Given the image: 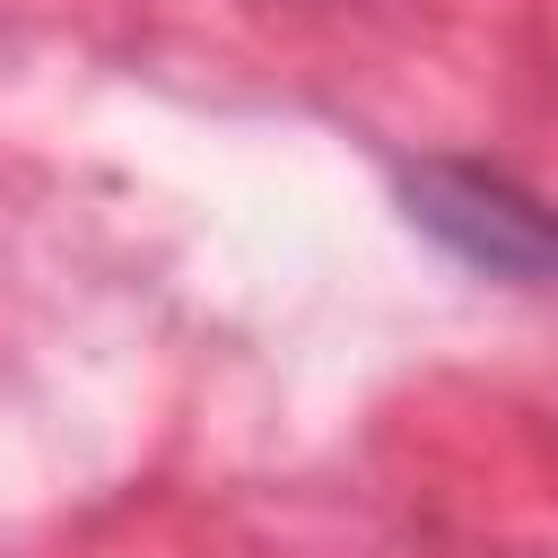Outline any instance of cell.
Listing matches in <instances>:
<instances>
[{
	"label": "cell",
	"mask_w": 558,
	"mask_h": 558,
	"mask_svg": "<svg viewBox=\"0 0 558 558\" xmlns=\"http://www.w3.org/2000/svg\"><path fill=\"white\" fill-rule=\"evenodd\" d=\"M392 192H401V218L436 253H453L462 270L506 279V288H558V209L532 183H514L506 166H480V157H401Z\"/></svg>",
	"instance_id": "obj_1"
}]
</instances>
